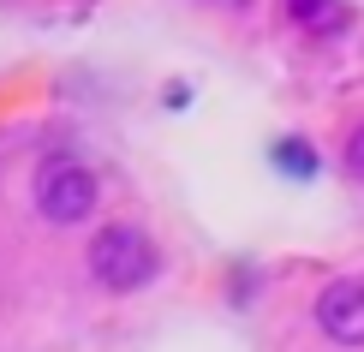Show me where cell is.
<instances>
[{"label": "cell", "mask_w": 364, "mask_h": 352, "mask_svg": "<svg viewBox=\"0 0 364 352\" xmlns=\"http://www.w3.org/2000/svg\"><path fill=\"white\" fill-rule=\"evenodd\" d=\"M275 167H281V174L311 179V174H316V149L305 144V137H287V144H275Z\"/></svg>", "instance_id": "cell-5"}, {"label": "cell", "mask_w": 364, "mask_h": 352, "mask_svg": "<svg viewBox=\"0 0 364 352\" xmlns=\"http://www.w3.org/2000/svg\"><path fill=\"white\" fill-rule=\"evenodd\" d=\"M316 329L335 346H364V281H335L316 293Z\"/></svg>", "instance_id": "cell-3"}, {"label": "cell", "mask_w": 364, "mask_h": 352, "mask_svg": "<svg viewBox=\"0 0 364 352\" xmlns=\"http://www.w3.org/2000/svg\"><path fill=\"white\" fill-rule=\"evenodd\" d=\"M287 18L311 36H335L346 30V0H287Z\"/></svg>", "instance_id": "cell-4"}, {"label": "cell", "mask_w": 364, "mask_h": 352, "mask_svg": "<svg viewBox=\"0 0 364 352\" xmlns=\"http://www.w3.org/2000/svg\"><path fill=\"white\" fill-rule=\"evenodd\" d=\"M341 161H346V174H353L358 186H364V126H358L353 137H346V149H341Z\"/></svg>", "instance_id": "cell-6"}, {"label": "cell", "mask_w": 364, "mask_h": 352, "mask_svg": "<svg viewBox=\"0 0 364 352\" xmlns=\"http://www.w3.org/2000/svg\"><path fill=\"white\" fill-rule=\"evenodd\" d=\"M156 239L144 233V227H132V221H114V227H102L96 245H90V274H96L108 293H138V287L156 274Z\"/></svg>", "instance_id": "cell-1"}, {"label": "cell", "mask_w": 364, "mask_h": 352, "mask_svg": "<svg viewBox=\"0 0 364 352\" xmlns=\"http://www.w3.org/2000/svg\"><path fill=\"white\" fill-rule=\"evenodd\" d=\"M96 197H102V179L90 174L84 161L54 156V161L36 167V209H42L54 227H78V221H90Z\"/></svg>", "instance_id": "cell-2"}, {"label": "cell", "mask_w": 364, "mask_h": 352, "mask_svg": "<svg viewBox=\"0 0 364 352\" xmlns=\"http://www.w3.org/2000/svg\"><path fill=\"white\" fill-rule=\"evenodd\" d=\"M209 6H245V0H209Z\"/></svg>", "instance_id": "cell-7"}]
</instances>
